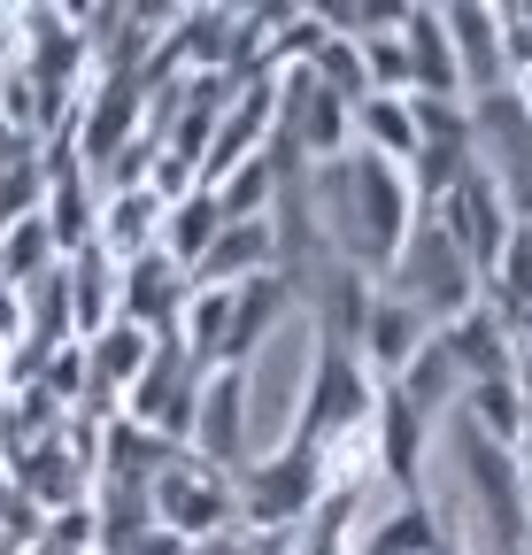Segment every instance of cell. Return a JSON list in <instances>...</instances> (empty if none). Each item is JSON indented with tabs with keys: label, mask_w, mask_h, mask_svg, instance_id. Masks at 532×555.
I'll return each instance as SVG.
<instances>
[{
	"label": "cell",
	"mask_w": 532,
	"mask_h": 555,
	"mask_svg": "<svg viewBox=\"0 0 532 555\" xmlns=\"http://www.w3.org/2000/svg\"><path fill=\"white\" fill-rule=\"evenodd\" d=\"M402 54H410V101H463L440 9H402Z\"/></svg>",
	"instance_id": "obj_17"
},
{
	"label": "cell",
	"mask_w": 532,
	"mask_h": 555,
	"mask_svg": "<svg viewBox=\"0 0 532 555\" xmlns=\"http://www.w3.org/2000/svg\"><path fill=\"white\" fill-rule=\"evenodd\" d=\"M425 416L393 393V386H378V401H371V463H378V478L393 486L402 502H417V463H425Z\"/></svg>",
	"instance_id": "obj_14"
},
{
	"label": "cell",
	"mask_w": 532,
	"mask_h": 555,
	"mask_svg": "<svg viewBox=\"0 0 532 555\" xmlns=\"http://www.w3.org/2000/svg\"><path fill=\"white\" fill-rule=\"evenodd\" d=\"M517 470H524V517H532V425H524V440H517Z\"/></svg>",
	"instance_id": "obj_27"
},
{
	"label": "cell",
	"mask_w": 532,
	"mask_h": 555,
	"mask_svg": "<svg viewBox=\"0 0 532 555\" xmlns=\"http://www.w3.org/2000/svg\"><path fill=\"white\" fill-rule=\"evenodd\" d=\"M278 270V232L271 217L262 224H224L209 240V255L193 262V286H247V278H271Z\"/></svg>",
	"instance_id": "obj_18"
},
{
	"label": "cell",
	"mask_w": 532,
	"mask_h": 555,
	"mask_svg": "<svg viewBox=\"0 0 532 555\" xmlns=\"http://www.w3.org/2000/svg\"><path fill=\"white\" fill-rule=\"evenodd\" d=\"M147 494H155V525H163V532H178L185 547H193V540H209V532H232V525H239L232 478H224V470H209V463H193L185 448L163 463V478L147 486Z\"/></svg>",
	"instance_id": "obj_6"
},
{
	"label": "cell",
	"mask_w": 532,
	"mask_h": 555,
	"mask_svg": "<svg viewBox=\"0 0 532 555\" xmlns=\"http://www.w3.org/2000/svg\"><path fill=\"white\" fill-rule=\"evenodd\" d=\"M486 309H502L509 324H532V224H517L502 262L486 270Z\"/></svg>",
	"instance_id": "obj_26"
},
{
	"label": "cell",
	"mask_w": 532,
	"mask_h": 555,
	"mask_svg": "<svg viewBox=\"0 0 532 555\" xmlns=\"http://www.w3.org/2000/svg\"><path fill=\"white\" fill-rule=\"evenodd\" d=\"M455 416H463V425H471V433L502 440V448H517V440H524V425H532V409H524L517 378H479V386H463Z\"/></svg>",
	"instance_id": "obj_24"
},
{
	"label": "cell",
	"mask_w": 532,
	"mask_h": 555,
	"mask_svg": "<svg viewBox=\"0 0 532 555\" xmlns=\"http://www.w3.org/2000/svg\"><path fill=\"white\" fill-rule=\"evenodd\" d=\"M294 317V286L271 270V278H247V286H232V332H224V363H247L262 339H271L278 324Z\"/></svg>",
	"instance_id": "obj_19"
},
{
	"label": "cell",
	"mask_w": 532,
	"mask_h": 555,
	"mask_svg": "<svg viewBox=\"0 0 532 555\" xmlns=\"http://www.w3.org/2000/svg\"><path fill=\"white\" fill-rule=\"evenodd\" d=\"M455 440H463V486L479 502V525H486V547L494 555H532V517H524V470H517V448L471 433L455 416Z\"/></svg>",
	"instance_id": "obj_4"
},
{
	"label": "cell",
	"mask_w": 532,
	"mask_h": 555,
	"mask_svg": "<svg viewBox=\"0 0 532 555\" xmlns=\"http://www.w3.org/2000/svg\"><path fill=\"white\" fill-rule=\"evenodd\" d=\"M386 294H402L425 324H455L463 309H479V294H486V278L463 262V247L440 232V217L432 208H417V224H410V240H402V255H393V270L378 278Z\"/></svg>",
	"instance_id": "obj_1"
},
{
	"label": "cell",
	"mask_w": 532,
	"mask_h": 555,
	"mask_svg": "<svg viewBox=\"0 0 532 555\" xmlns=\"http://www.w3.org/2000/svg\"><path fill=\"white\" fill-rule=\"evenodd\" d=\"M217 232H224V208H217V193H209V185H193V193H178V201L163 208V240H155V247H163V255H170V262L193 278V262L209 255V240H217Z\"/></svg>",
	"instance_id": "obj_20"
},
{
	"label": "cell",
	"mask_w": 532,
	"mask_h": 555,
	"mask_svg": "<svg viewBox=\"0 0 532 555\" xmlns=\"http://www.w3.org/2000/svg\"><path fill=\"white\" fill-rule=\"evenodd\" d=\"M432 332H440V347H447V363L463 371V386L509 378V363H517V324H509L502 309H486V294H479V309H463L455 324H432Z\"/></svg>",
	"instance_id": "obj_15"
},
{
	"label": "cell",
	"mask_w": 532,
	"mask_h": 555,
	"mask_svg": "<svg viewBox=\"0 0 532 555\" xmlns=\"http://www.w3.org/2000/svg\"><path fill=\"white\" fill-rule=\"evenodd\" d=\"M185 294H193V278H185L163 247L116 262V317H124V324H140V332H155V339H163V332H178Z\"/></svg>",
	"instance_id": "obj_13"
},
{
	"label": "cell",
	"mask_w": 532,
	"mask_h": 555,
	"mask_svg": "<svg viewBox=\"0 0 532 555\" xmlns=\"http://www.w3.org/2000/svg\"><path fill=\"white\" fill-rule=\"evenodd\" d=\"M432 217H440V232L463 247V262H471L479 278L502 262V247H509V232H517L509 201H502V185H494L486 170H463V178L447 185V201H432Z\"/></svg>",
	"instance_id": "obj_10"
},
{
	"label": "cell",
	"mask_w": 532,
	"mask_h": 555,
	"mask_svg": "<svg viewBox=\"0 0 532 555\" xmlns=\"http://www.w3.org/2000/svg\"><path fill=\"white\" fill-rule=\"evenodd\" d=\"M170 455H178V448H170L163 433H147V425H131V416H108V425H101V478L155 486Z\"/></svg>",
	"instance_id": "obj_21"
},
{
	"label": "cell",
	"mask_w": 532,
	"mask_h": 555,
	"mask_svg": "<svg viewBox=\"0 0 532 555\" xmlns=\"http://www.w3.org/2000/svg\"><path fill=\"white\" fill-rule=\"evenodd\" d=\"M425 339H432V324H425V317H417L402 294H386V286H378L371 324H363V371H371L378 386H393V378L410 371V356H417Z\"/></svg>",
	"instance_id": "obj_16"
},
{
	"label": "cell",
	"mask_w": 532,
	"mask_h": 555,
	"mask_svg": "<svg viewBox=\"0 0 532 555\" xmlns=\"http://www.w3.org/2000/svg\"><path fill=\"white\" fill-rule=\"evenodd\" d=\"M324 486H332V470H324V455H309V448H294V440H278L271 455H247L239 470H232V502H239V532H262V540H286L294 525H309L316 517V502H324Z\"/></svg>",
	"instance_id": "obj_2"
},
{
	"label": "cell",
	"mask_w": 532,
	"mask_h": 555,
	"mask_svg": "<svg viewBox=\"0 0 532 555\" xmlns=\"http://www.w3.org/2000/svg\"><path fill=\"white\" fill-rule=\"evenodd\" d=\"M455 532H447V517L417 494V502H402V509H386L371 532H363V547L355 555H440Z\"/></svg>",
	"instance_id": "obj_22"
},
{
	"label": "cell",
	"mask_w": 532,
	"mask_h": 555,
	"mask_svg": "<svg viewBox=\"0 0 532 555\" xmlns=\"http://www.w3.org/2000/svg\"><path fill=\"white\" fill-rule=\"evenodd\" d=\"M355 147L363 155H386V163H402L417 155V116H410V93H371L355 101Z\"/></svg>",
	"instance_id": "obj_23"
},
{
	"label": "cell",
	"mask_w": 532,
	"mask_h": 555,
	"mask_svg": "<svg viewBox=\"0 0 532 555\" xmlns=\"http://www.w3.org/2000/svg\"><path fill=\"white\" fill-rule=\"evenodd\" d=\"M247 393H255V371L247 363L202 371V401H193V433H185V455L193 463H209L224 478L247 463Z\"/></svg>",
	"instance_id": "obj_9"
},
{
	"label": "cell",
	"mask_w": 532,
	"mask_h": 555,
	"mask_svg": "<svg viewBox=\"0 0 532 555\" xmlns=\"http://www.w3.org/2000/svg\"><path fill=\"white\" fill-rule=\"evenodd\" d=\"M371 401H378V378L363 371V356H340V347H316L309 356V386H301V409L286 440L309 448V455H332L371 433Z\"/></svg>",
	"instance_id": "obj_3"
},
{
	"label": "cell",
	"mask_w": 532,
	"mask_h": 555,
	"mask_svg": "<svg viewBox=\"0 0 532 555\" xmlns=\"http://www.w3.org/2000/svg\"><path fill=\"white\" fill-rule=\"evenodd\" d=\"M509 93H517V101H524V116H532V69H524V78H517Z\"/></svg>",
	"instance_id": "obj_28"
},
{
	"label": "cell",
	"mask_w": 532,
	"mask_h": 555,
	"mask_svg": "<svg viewBox=\"0 0 532 555\" xmlns=\"http://www.w3.org/2000/svg\"><path fill=\"white\" fill-rule=\"evenodd\" d=\"M471 139H479V170L509 201V217L532 224V116H524V101L517 93L471 101Z\"/></svg>",
	"instance_id": "obj_7"
},
{
	"label": "cell",
	"mask_w": 532,
	"mask_h": 555,
	"mask_svg": "<svg viewBox=\"0 0 532 555\" xmlns=\"http://www.w3.org/2000/svg\"><path fill=\"white\" fill-rule=\"evenodd\" d=\"M393 393H402V401H410V409L425 416V425H432L440 409H455V401H463V371L447 363V347H440V332H432V339L417 347V356H410V371L393 378Z\"/></svg>",
	"instance_id": "obj_25"
},
{
	"label": "cell",
	"mask_w": 532,
	"mask_h": 555,
	"mask_svg": "<svg viewBox=\"0 0 532 555\" xmlns=\"http://www.w3.org/2000/svg\"><path fill=\"white\" fill-rule=\"evenodd\" d=\"M309 324H316V347H340V356H363V324H371V301H378V278L355 270L348 255H324L309 270Z\"/></svg>",
	"instance_id": "obj_11"
},
{
	"label": "cell",
	"mask_w": 532,
	"mask_h": 555,
	"mask_svg": "<svg viewBox=\"0 0 532 555\" xmlns=\"http://www.w3.org/2000/svg\"><path fill=\"white\" fill-rule=\"evenodd\" d=\"M417 116V155H410V193L417 208L447 201L463 170H479V139H471V101H410Z\"/></svg>",
	"instance_id": "obj_8"
},
{
	"label": "cell",
	"mask_w": 532,
	"mask_h": 555,
	"mask_svg": "<svg viewBox=\"0 0 532 555\" xmlns=\"http://www.w3.org/2000/svg\"><path fill=\"white\" fill-rule=\"evenodd\" d=\"M193 401H202V363L185 356L178 332H163L155 356H147V371L131 378V393H124V416H131V425H147V433H163L170 448H185V433H193Z\"/></svg>",
	"instance_id": "obj_5"
},
{
	"label": "cell",
	"mask_w": 532,
	"mask_h": 555,
	"mask_svg": "<svg viewBox=\"0 0 532 555\" xmlns=\"http://www.w3.org/2000/svg\"><path fill=\"white\" fill-rule=\"evenodd\" d=\"M440 24H447V47H455L463 101L509 93V54H502V9H494V0H447Z\"/></svg>",
	"instance_id": "obj_12"
}]
</instances>
